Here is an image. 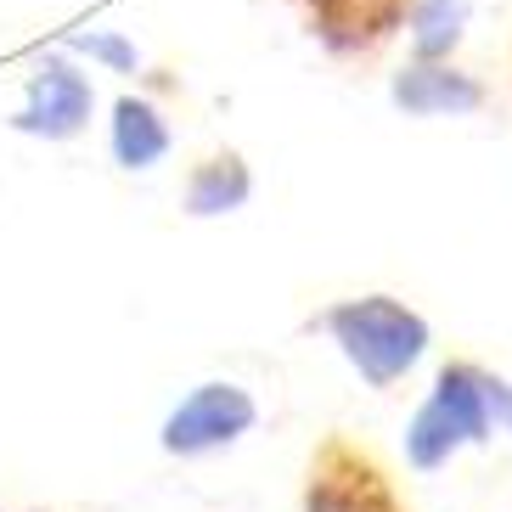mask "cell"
Listing matches in <instances>:
<instances>
[{"instance_id":"30bf717a","label":"cell","mask_w":512,"mask_h":512,"mask_svg":"<svg viewBox=\"0 0 512 512\" xmlns=\"http://www.w3.org/2000/svg\"><path fill=\"white\" fill-rule=\"evenodd\" d=\"M467 12H473V0H411V23H406L411 57L417 62H445L456 46H462Z\"/></svg>"},{"instance_id":"7a4b0ae2","label":"cell","mask_w":512,"mask_h":512,"mask_svg":"<svg viewBox=\"0 0 512 512\" xmlns=\"http://www.w3.org/2000/svg\"><path fill=\"white\" fill-rule=\"evenodd\" d=\"M490 366L473 361V355H451L439 361L434 383H428V400L411 411L406 422V462L417 473H434L445 467L456 451L467 445H490L501 434L496 428V406H490Z\"/></svg>"},{"instance_id":"7c38bea8","label":"cell","mask_w":512,"mask_h":512,"mask_svg":"<svg viewBox=\"0 0 512 512\" xmlns=\"http://www.w3.org/2000/svg\"><path fill=\"white\" fill-rule=\"evenodd\" d=\"M490 406H496V428H501V434H512V383H507V377H490Z\"/></svg>"},{"instance_id":"6da1fadb","label":"cell","mask_w":512,"mask_h":512,"mask_svg":"<svg viewBox=\"0 0 512 512\" xmlns=\"http://www.w3.org/2000/svg\"><path fill=\"white\" fill-rule=\"evenodd\" d=\"M321 332L361 372L366 389H394L434 344L428 316L411 310L406 299H394V293H361V299L327 304L321 310Z\"/></svg>"},{"instance_id":"277c9868","label":"cell","mask_w":512,"mask_h":512,"mask_svg":"<svg viewBox=\"0 0 512 512\" xmlns=\"http://www.w3.org/2000/svg\"><path fill=\"white\" fill-rule=\"evenodd\" d=\"M304 34L332 62H372L411 23V0H293Z\"/></svg>"},{"instance_id":"9c48e42d","label":"cell","mask_w":512,"mask_h":512,"mask_svg":"<svg viewBox=\"0 0 512 512\" xmlns=\"http://www.w3.org/2000/svg\"><path fill=\"white\" fill-rule=\"evenodd\" d=\"M175 136H169V119L147 96H119L113 102V158L119 169H152L164 164Z\"/></svg>"},{"instance_id":"52a82bcc","label":"cell","mask_w":512,"mask_h":512,"mask_svg":"<svg viewBox=\"0 0 512 512\" xmlns=\"http://www.w3.org/2000/svg\"><path fill=\"white\" fill-rule=\"evenodd\" d=\"M389 102L406 113V119H467V113H484L490 107V85L479 74L445 62H417L411 57L400 74L389 79Z\"/></svg>"},{"instance_id":"5b68a950","label":"cell","mask_w":512,"mask_h":512,"mask_svg":"<svg viewBox=\"0 0 512 512\" xmlns=\"http://www.w3.org/2000/svg\"><path fill=\"white\" fill-rule=\"evenodd\" d=\"M254 422H259V406L248 389H237V383H197L181 406L164 417L158 445L169 456L192 462V456H214V451H226V445H237Z\"/></svg>"},{"instance_id":"8992f818","label":"cell","mask_w":512,"mask_h":512,"mask_svg":"<svg viewBox=\"0 0 512 512\" xmlns=\"http://www.w3.org/2000/svg\"><path fill=\"white\" fill-rule=\"evenodd\" d=\"M91 107H96L91 79L79 74L62 51H51V57L34 62L29 102L17 107L12 130H23V136H46V141H74L79 130L91 124Z\"/></svg>"},{"instance_id":"8fae6325","label":"cell","mask_w":512,"mask_h":512,"mask_svg":"<svg viewBox=\"0 0 512 512\" xmlns=\"http://www.w3.org/2000/svg\"><path fill=\"white\" fill-rule=\"evenodd\" d=\"M79 51H91V57H102V62H113L119 74H136V46H124V40H113V34H79L74 40Z\"/></svg>"},{"instance_id":"ba28073f","label":"cell","mask_w":512,"mask_h":512,"mask_svg":"<svg viewBox=\"0 0 512 512\" xmlns=\"http://www.w3.org/2000/svg\"><path fill=\"white\" fill-rule=\"evenodd\" d=\"M248 192H254V175H248V164H242V152L220 147V152H209V158H197V164L186 169L181 203H186L192 220H214V214L242 209Z\"/></svg>"},{"instance_id":"3957f363","label":"cell","mask_w":512,"mask_h":512,"mask_svg":"<svg viewBox=\"0 0 512 512\" xmlns=\"http://www.w3.org/2000/svg\"><path fill=\"white\" fill-rule=\"evenodd\" d=\"M299 512H411L394 467L366 445V439L332 428L316 439L304 462Z\"/></svg>"}]
</instances>
